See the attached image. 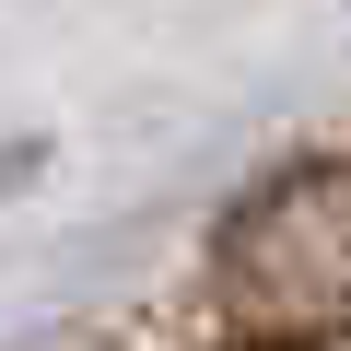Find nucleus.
<instances>
[{
    "instance_id": "nucleus-1",
    "label": "nucleus",
    "mask_w": 351,
    "mask_h": 351,
    "mask_svg": "<svg viewBox=\"0 0 351 351\" xmlns=\"http://www.w3.org/2000/svg\"><path fill=\"white\" fill-rule=\"evenodd\" d=\"M223 351H339L351 339V164H281L211 234Z\"/></svg>"
}]
</instances>
